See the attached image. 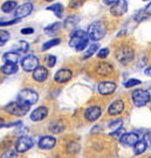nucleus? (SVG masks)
<instances>
[{"mask_svg": "<svg viewBox=\"0 0 151 158\" xmlns=\"http://www.w3.org/2000/svg\"><path fill=\"white\" fill-rule=\"evenodd\" d=\"M33 147V139L28 136H21L20 138H18L15 143V150L18 152H26Z\"/></svg>", "mask_w": 151, "mask_h": 158, "instance_id": "obj_7", "label": "nucleus"}, {"mask_svg": "<svg viewBox=\"0 0 151 158\" xmlns=\"http://www.w3.org/2000/svg\"><path fill=\"white\" fill-rule=\"evenodd\" d=\"M103 1H104V4H107V5H111V4H114L117 0H103Z\"/></svg>", "mask_w": 151, "mask_h": 158, "instance_id": "obj_42", "label": "nucleus"}, {"mask_svg": "<svg viewBox=\"0 0 151 158\" xmlns=\"http://www.w3.org/2000/svg\"><path fill=\"white\" fill-rule=\"evenodd\" d=\"M132 101L136 107H144L148 102H150V93L144 89H138L132 93Z\"/></svg>", "mask_w": 151, "mask_h": 158, "instance_id": "obj_6", "label": "nucleus"}, {"mask_svg": "<svg viewBox=\"0 0 151 158\" xmlns=\"http://www.w3.org/2000/svg\"><path fill=\"white\" fill-rule=\"evenodd\" d=\"M33 11V5L31 2H25L23 5H20L19 7H17L15 10V18L19 19V18H25L29 15Z\"/></svg>", "mask_w": 151, "mask_h": 158, "instance_id": "obj_12", "label": "nucleus"}, {"mask_svg": "<svg viewBox=\"0 0 151 158\" xmlns=\"http://www.w3.org/2000/svg\"><path fill=\"white\" fill-rule=\"evenodd\" d=\"M144 1H150V0H144Z\"/></svg>", "mask_w": 151, "mask_h": 158, "instance_id": "obj_46", "label": "nucleus"}, {"mask_svg": "<svg viewBox=\"0 0 151 158\" xmlns=\"http://www.w3.org/2000/svg\"><path fill=\"white\" fill-rule=\"evenodd\" d=\"M99 93L101 95H110L116 89V85L111 81H104L99 85Z\"/></svg>", "mask_w": 151, "mask_h": 158, "instance_id": "obj_10", "label": "nucleus"}, {"mask_svg": "<svg viewBox=\"0 0 151 158\" xmlns=\"http://www.w3.org/2000/svg\"><path fill=\"white\" fill-rule=\"evenodd\" d=\"M80 150V145H78V143H76V142H70L69 144L67 145V151L68 153H76Z\"/></svg>", "mask_w": 151, "mask_h": 158, "instance_id": "obj_31", "label": "nucleus"}, {"mask_svg": "<svg viewBox=\"0 0 151 158\" xmlns=\"http://www.w3.org/2000/svg\"><path fill=\"white\" fill-rule=\"evenodd\" d=\"M56 139L52 136H44L41 137L39 141V147L44 150H50L55 147Z\"/></svg>", "mask_w": 151, "mask_h": 158, "instance_id": "obj_16", "label": "nucleus"}, {"mask_svg": "<svg viewBox=\"0 0 151 158\" xmlns=\"http://www.w3.org/2000/svg\"><path fill=\"white\" fill-rule=\"evenodd\" d=\"M4 61L8 63H15L17 64L19 62V53L17 52H8L5 53L4 55Z\"/></svg>", "mask_w": 151, "mask_h": 158, "instance_id": "obj_23", "label": "nucleus"}, {"mask_svg": "<svg viewBox=\"0 0 151 158\" xmlns=\"http://www.w3.org/2000/svg\"><path fill=\"white\" fill-rule=\"evenodd\" d=\"M109 55V49L108 48H102L99 53H97V56L100 57V59H104Z\"/></svg>", "mask_w": 151, "mask_h": 158, "instance_id": "obj_38", "label": "nucleus"}, {"mask_svg": "<svg viewBox=\"0 0 151 158\" xmlns=\"http://www.w3.org/2000/svg\"><path fill=\"white\" fill-rule=\"evenodd\" d=\"M101 114H102L101 107H99V106H93V107H89L86 110L84 116H86V118L88 119V121L94 122V121H96V119L100 117Z\"/></svg>", "mask_w": 151, "mask_h": 158, "instance_id": "obj_14", "label": "nucleus"}, {"mask_svg": "<svg viewBox=\"0 0 151 158\" xmlns=\"http://www.w3.org/2000/svg\"><path fill=\"white\" fill-rule=\"evenodd\" d=\"M72 76H73L72 70L65 68V69H60V70L55 74L54 80H55L57 83H66V82H68L69 80L72 79Z\"/></svg>", "mask_w": 151, "mask_h": 158, "instance_id": "obj_11", "label": "nucleus"}, {"mask_svg": "<svg viewBox=\"0 0 151 158\" xmlns=\"http://www.w3.org/2000/svg\"><path fill=\"white\" fill-rule=\"evenodd\" d=\"M88 41H89V38L87 32H84L82 29H78L74 32L73 36L69 41V46L78 52H81L88 46Z\"/></svg>", "mask_w": 151, "mask_h": 158, "instance_id": "obj_1", "label": "nucleus"}, {"mask_svg": "<svg viewBox=\"0 0 151 158\" xmlns=\"http://www.w3.org/2000/svg\"><path fill=\"white\" fill-rule=\"evenodd\" d=\"M21 66H23L25 72H33L34 69L39 66V60L34 55H27L23 59Z\"/></svg>", "mask_w": 151, "mask_h": 158, "instance_id": "obj_9", "label": "nucleus"}, {"mask_svg": "<svg viewBox=\"0 0 151 158\" xmlns=\"http://www.w3.org/2000/svg\"><path fill=\"white\" fill-rule=\"evenodd\" d=\"M96 73L102 76H107L112 73V66L108 62H100L96 67Z\"/></svg>", "mask_w": 151, "mask_h": 158, "instance_id": "obj_19", "label": "nucleus"}, {"mask_svg": "<svg viewBox=\"0 0 151 158\" xmlns=\"http://www.w3.org/2000/svg\"><path fill=\"white\" fill-rule=\"evenodd\" d=\"M47 115H48V109L46 107H39L31 114V119L33 122H40L44 118H46Z\"/></svg>", "mask_w": 151, "mask_h": 158, "instance_id": "obj_17", "label": "nucleus"}, {"mask_svg": "<svg viewBox=\"0 0 151 158\" xmlns=\"http://www.w3.org/2000/svg\"><path fill=\"white\" fill-rule=\"evenodd\" d=\"M18 98H19V102H21L23 104L32 106V104L38 102L39 95H38L36 91L32 90V89H23V90L19 93Z\"/></svg>", "mask_w": 151, "mask_h": 158, "instance_id": "obj_5", "label": "nucleus"}, {"mask_svg": "<svg viewBox=\"0 0 151 158\" xmlns=\"http://www.w3.org/2000/svg\"><path fill=\"white\" fill-rule=\"evenodd\" d=\"M18 2L17 1H13V0H10V1H6L4 2V5L1 6V10L4 13H11L14 8H17Z\"/></svg>", "mask_w": 151, "mask_h": 158, "instance_id": "obj_26", "label": "nucleus"}, {"mask_svg": "<svg viewBox=\"0 0 151 158\" xmlns=\"http://www.w3.org/2000/svg\"><path fill=\"white\" fill-rule=\"evenodd\" d=\"M150 17V2H149V5L144 7L142 11H140L136 15H135V20L136 21H143V20H145L148 18Z\"/></svg>", "mask_w": 151, "mask_h": 158, "instance_id": "obj_21", "label": "nucleus"}, {"mask_svg": "<svg viewBox=\"0 0 151 158\" xmlns=\"http://www.w3.org/2000/svg\"><path fill=\"white\" fill-rule=\"evenodd\" d=\"M109 127L110 128H112V129H118V128H121L122 127V121L121 119H117V121H115V122H111L110 124H109Z\"/></svg>", "mask_w": 151, "mask_h": 158, "instance_id": "obj_39", "label": "nucleus"}, {"mask_svg": "<svg viewBox=\"0 0 151 158\" xmlns=\"http://www.w3.org/2000/svg\"><path fill=\"white\" fill-rule=\"evenodd\" d=\"M19 70V67H18L15 63H8L6 62L2 67H1V72L6 75H12V74H15Z\"/></svg>", "mask_w": 151, "mask_h": 158, "instance_id": "obj_20", "label": "nucleus"}, {"mask_svg": "<svg viewBox=\"0 0 151 158\" xmlns=\"http://www.w3.org/2000/svg\"><path fill=\"white\" fill-rule=\"evenodd\" d=\"M128 10V4L125 0H117L114 4H111V8H110V13L114 17H121Z\"/></svg>", "mask_w": 151, "mask_h": 158, "instance_id": "obj_8", "label": "nucleus"}, {"mask_svg": "<svg viewBox=\"0 0 151 158\" xmlns=\"http://www.w3.org/2000/svg\"><path fill=\"white\" fill-rule=\"evenodd\" d=\"M107 33V28L104 26V23H102L101 21H96L93 23L88 28V38L93 41H99V40L103 39L104 35Z\"/></svg>", "mask_w": 151, "mask_h": 158, "instance_id": "obj_2", "label": "nucleus"}, {"mask_svg": "<svg viewBox=\"0 0 151 158\" xmlns=\"http://www.w3.org/2000/svg\"><path fill=\"white\" fill-rule=\"evenodd\" d=\"M141 85V81L137 79H130L128 80L125 83H124V87L125 88H131V87H135V85Z\"/></svg>", "mask_w": 151, "mask_h": 158, "instance_id": "obj_34", "label": "nucleus"}, {"mask_svg": "<svg viewBox=\"0 0 151 158\" xmlns=\"http://www.w3.org/2000/svg\"><path fill=\"white\" fill-rule=\"evenodd\" d=\"M150 72H151V68L150 67L146 68V69H145V75H149V76H150Z\"/></svg>", "mask_w": 151, "mask_h": 158, "instance_id": "obj_44", "label": "nucleus"}, {"mask_svg": "<svg viewBox=\"0 0 151 158\" xmlns=\"http://www.w3.org/2000/svg\"><path fill=\"white\" fill-rule=\"evenodd\" d=\"M81 4H82V1H80V0H73L70 2V7L72 8H78V7L81 6Z\"/></svg>", "mask_w": 151, "mask_h": 158, "instance_id": "obj_40", "label": "nucleus"}, {"mask_svg": "<svg viewBox=\"0 0 151 158\" xmlns=\"http://www.w3.org/2000/svg\"><path fill=\"white\" fill-rule=\"evenodd\" d=\"M146 149H148V144H146L145 141H140V139H138V141L134 144V152L136 153V155L143 153Z\"/></svg>", "mask_w": 151, "mask_h": 158, "instance_id": "obj_25", "label": "nucleus"}, {"mask_svg": "<svg viewBox=\"0 0 151 158\" xmlns=\"http://www.w3.org/2000/svg\"><path fill=\"white\" fill-rule=\"evenodd\" d=\"M124 109V103L122 100H116L115 102H112L111 104L108 108V113L111 116H117L123 111Z\"/></svg>", "mask_w": 151, "mask_h": 158, "instance_id": "obj_15", "label": "nucleus"}, {"mask_svg": "<svg viewBox=\"0 0 151 158\" xmlns=\"http://www.w3.org/2000/svg\"><path fill=\"white\" fill-rule=\"evenodd\" d=\"M56 63V57L54 55H48L47 56V64L48 67H54Z\"/></svg>", "mask_w": 151, "mask_h": 158, "instance_id": "obj_37", "label": "nucleus"}, {"mask_svg": "<svg viewBox=\"0 0 151 158\" xmlns=\"http://www.w3.org/2000/svg\"><path fill=\"white\" fill-rule=\"evenodd\" d=\"M61 42V40L60 39H52V40H49V41H47V42H45L44 44V46H42V51L45 52V51H47V49H49V48H52V47H54V46H56V45H59Z\"/></svg>", "mask_w": 151, "mask_h": 158, "instance_id": "obj_29", "label": "nucleus"}, {"mask_svg": "<svg viewBox=\"0 0 151 158\" xmlns=\"http://www.w3.org/2000/svg\"><path fill=\"white\" fill-rule=\"evenodd\" d=\"M11 34L10 32H7L5 29H0V46H4L10 40Z\"/></svg>", "mask_w": 151, "mask_h": 158, "instance_id": "obj_30", "label": "nucleus"}, {"mask_svg": "<svg viewBox=\"0 0 151 158\" xmlns=\"http://www.w3.org/2000/svg\"><path fill=\"white\" fill-rule=\"evenodd\" d=\"M49 130L52 132H54V134H60V132H62L65 130V124H63L62 121H59V119L57 121H53L49 124Z\"/></svg>", "mask_w": 151, "mask_h": 158, "instance_id": "obj_22", "label": "nucleus"}, {"mask_svg": "<svg viewBox=\"0 0 151 158\" xmlns=\"http://www.w3.org/2000/svg\"><path fill=\"white\" fill-rule=\"evenodd\" d=\"M76 23H78V20H74V18L70 17L65 21V26H66L67 29H72L74 26H76Z\"/></svg>", "mask_w": 151, "mask_h": 158, "instance_id": "obj_33", "label": "nucleus"}, {"mask_svg": "<svg viewBox=\"0 0 151 158\" xmlns=\"http://www.w3.org/2000/svg\"><path fill=\"white\" fill-rule=\"evenodd\" d=\"M99 49V45H96V44H94V45H91L89 47V49L84 53L83 55V59H88V57H90L93 54H95V52Z\"/></svg>", "mask_w": 151, "mask_h": 158, "instance_id": "obj_32", "label": "nucleus"}, {"mask_svg": "<svg viewBox=\"0 0 151 158\" xmlns=\"http://www.w3.org/2000/svg\"><path fill=\"white\" fill-rule=\"evenodd\" d=\"M28 48H29V45L26 41H18L14 45V51L17 53H26L28 51Z\"/></svg>", "mask_w": 151, "mask_h": 158, "instance_id": "obj_27", "label": "nucleus"}, {"mask_svg": "<svg viewBox=\"0 0 151 158\" xmlns=\"http://www.w3.org/2000/svg\"><path fill=\"white\" fill-rule=\"evenodd\" d=\"M124 132H125V130H124L123 128H118V129H116L115 131H112L111 134H110V136H111V137H114V138H117V139H120V138H121V136L123 135Z\"/></svg>", "mask_w": 151, "mask_h": 158, "instance_id": "obj_35", "label": "nucleus"}, {"mask_svg": "<svg viewBox=\"0 0 151 158\" xmlns=\"http://www.w3.org/2000/svg\"><path fill=\"white\" fill-rule=\"evenodd\" d=\"M29 110V106L23 104L21 102H11L10 104H7L5 107V111L8 114H11L13 116H23L26 115Z\"/></svg>", "mask_w": 151, "mask_h": 158, "instance_id": "obj_3", "label": "nucleus"}, {"mask_svg": "<svg viewBox=\"0 0 151 158\" xmlns=\"http://www.w3.org/2000/svg\"><path fill=\"white\" fill-rule=\"evenodd\" d=\"M140 139V137L137 136V134H135V132H124L123 135L121 136V138H120V141L121 143L125 145V147H134V144L136 142Z\"/></svg>", "mask_w": 151, "mask_h": 158, "instance_id": "obj_13", "label": "nucleus"}, {"mask_svg": "<svg viewBox=\"0 0 151 158\" xmlns=\"http://www.w3.org/2000/svg\"><path fill=\"white\" fill-rule=\"evenodd\" d=\"M116 59L122 64H128L134 59V49L129 46H122L116 51Z\"/></svg>", "mask_w": 151, "mask_h": 158, "instance_id": "obj_4", "label": "nucleus"}, {"mask_svg": "<svg viewBox=\"0 0 151 158\" xmlns=\"http://www.w3.org/2000/svg\"><path fill=\"white\" fill-rule=\"evenodd\" d=\"M60 28H61V23H52V25H49L48 27L45 28V33L47 34V35H49V36H54L55 34L59 33Z\"/></svg>", "mask_w": 151, "mask_h": 158, "instance_id": "obj_24", "label": "nucleus"}, {"mask_svg": "<svg viewBox=\"0 0 151 158\" xmlns=\"http://www.w3.org/2000/svg\"><path fill=\"white\" fill-rule=\"evenodd\" d=\"M5 121H4V118H1L0 117V128H2V127H5Z\"/></svg>", "mask_w": 151, "mask_h": 158, "instance_id": "obj_43", "label": "nucleus"}, {"mask_svg": "<svg viewBox=\"0 0 151 158\" xmlns=\"http://www.w3.org/2000/svg\"><path fill=\"white\" fill-rule=\"evenodd\" d=\"M17 152L15 151H13V150H7L5 152L1 155V157L0 158H17Z\"/></svg>", "mask_w": 151, "mask_h": 158, "instance_id": "obj_36", "label": "nucleus"}, {"mask_svg": "<svg viewBox=\"0 0 151 158\" xmlns=\"http://www.w3.org/2000/svg\"><path fill=\"white\" fill-rule=\"evenodd\" d=\"M48 77V70L45 67H38L33 70V79L38 82H44Z\"/></svg>", "mask_w": 151, "mask_h": 158, "instance_id": "obj_18", "label": "nucleus"}, {"mask_svg": "<svg viewBox=\"0 0 151 158\" xmlns=\"http://www.w3.org/2000/svg\"><path fill=\"white\" fill-rule=\"evenodd\" d=\"M46 1H53V0H46Z\"/></svg>", "mask_w": 151, "mask_h": 158, "instance_id": "obj_45", "label": "nucleus"}, {"mask_svg": "<svg viewBox=\"0 0 151 158\" xmlns=\"http://www.w3.org/2000/svg\"><path fill=\"white\" fill-rule=\"evenodd\" d=\"M34 32L33 28H23L21 29V33L23 34H32Z\"/></svg>", "mask_w": 151, "mask_h": 158, "instance_id": "obj_41", "label": "nucleus"}, {"mask_svg": "<svg viewBox=\"0 0 151 158\" xmlns=\"http://www.w3.org/2000/svg\"><path fill=\"white\" fill-rule=\"evenodd\" d=\"M47 10L54 12L57 18H61L62 13H63V6H62L61 4H55V5H52V6H49V7H47Z\"/></svg>", "mask_w": 151, "mask_h": 158, "instance_id": "obj_28", "label": "nucleus"}]
</instances>
